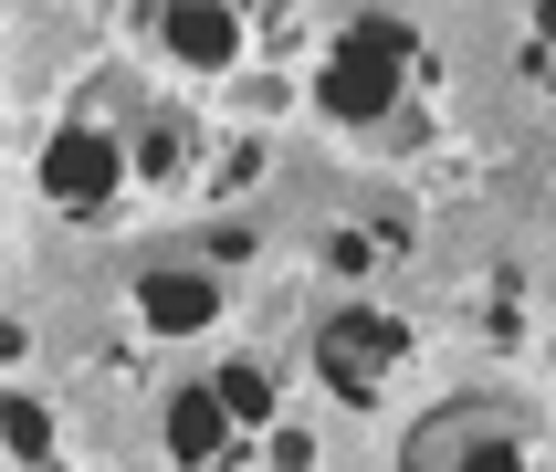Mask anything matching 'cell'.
Instances as JSON below:
<instances>
[{"instance_id":"52a82bcc","label":"cell","mask_w":556,"mask_h":472,"mask_svg":"<svg viewBox=\"0 0 556 472\" xmlns=\"http://www.w3.org/2000/svg\"><path fill=\"white\" fill-rule=\"evenodd\" d=\"M126 315H137L148 336H211L220 326V273H200V263H148V273L126 283Z\"/></svg>"},{"instance_id":"3957f363","label":"cell","mask_w":556,"mask_h":472,"mask_svg":"<svg viewBox=\"0 0 556 472\" xmlns=\"http://www.w3.org/2000/svg\"><path fill=\"white\" fill-rule=\"evenodd\" d=\"M294 0H126V31L189 85H231L252 53H274Z\"/></svg>"},{"instance_id":"8992f818","label":"cell","mask_w":556,"mask_h":472,"mask_svg":"<svg viewBox=\"0 0 556 472\" xmlns=\"http://www.w3.org/2000/svg\"><path fill=\"white\" fill-rule=\"evenodd\" d=\"M409 346H420V336H409V315L357 294V305H326V315H315L305 368H315V388H326L337 409H378V399H389V378L409 368Z\"/></svg>"},{"instance_id":"7a4b0ae2","label":"cell","mask_w":556,"mask_h":472,"mask_svg":"<svg viewBox=\"0 0 556 472\" xmlns=\"http://www.w3.org/2000/svg\"><path fill=\"white\" fill-rule=\"evenodd\" d=\"M315 116L337 126L346 148H420V126H431V42L420 22L400 11H357L337 22V42L315 53Z\"/></svg>"},{"instance_id":"9c48e42d","label":"cell","mask_w":556,"mask_h":472,"mask_svg":"<svg viewBox=\"0 0 556 472\" xmlns=\"http://www.w3.org/2000/svg\"><path fill=\"white\" fill-rule=\"evenodd\" d=\"M526 85L556 94V0H526Z\"/></svg>"},{"instance_id":"30bf717a","label":"cell","mask_w":556,"mask_h":472,"mask_svg":"<svg viewBox=\"0 0 556 472\" xmlns=\"http://www.w3.org/2000/svg\"><path fill=\"white\" fill-rule=\"evenodd\" d=\"M546 357H556V336H546Z\"/></svg>"},{"instance_id":"ba28073f","label":"cell","mask_w":556,"mask_h":472,"mask_svg":"<svg viewBox=\"0 0 556 472\" xmlns=\"http://www.w3.org/2000/svg\"><path fill=\"white\" fill-rule=\"evenodd\" d=\"M0 431H11V472H74V451H63L53 409H42V388H11V409H0Z\"/></svg>"},{"instance_id":"277c9868","label":"cell","mask_w":556,"mask_h":472,"mask_svg":"<svg viewBox=\"0 0 556 472\" xmlns=\"http://www.w3.org/2000/svg\"><path fill=\"white\" fill-rule=\"evenodd\" d=\"M400 472H556V441H546L535 409L494 399V388H463V399L409 420Z\"/></svg>"},{"instance_id":"5b68a950","label":"cell","mask_w":556,"mask_h":472,"mask_svg":"<svg viewBox=\"0 0 556 472\" xmlns=\"http://www.w3.org/2000/svg\"><path fill=\"white\" fill-rule=\"evenodd\" d=\"M31 189H42V211H53L63 231H105V220L148 189V168L126 148V126L63 116V126H42V148H31Z\"/></svg>"},{"instance_id":"6da1fadb","label":"cell","mask_w":556,"mask_h":472,"mask_svg":"<svg viewBox=\"0 0 556 472\" xmlns=\"http://www.w3.org/2000/svg\"><path fill=\"white\" fill-rule=\"evenodd\" d=\"M157 451L168 472H315V420L294 409L263 357H220V368H189L168 399H157Z\"/></svg>"}]
</instances>
